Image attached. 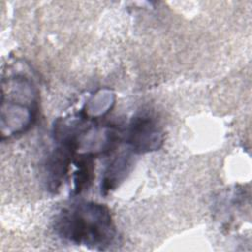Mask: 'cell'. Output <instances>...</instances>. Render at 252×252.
I'll list each match as a JSON object with an SVG mask.
<instances>
[{
	"instance_id": "cell-2",
	"label": "cell",
	"mask_w": 252,
	"mask_h": 252,
	"mask_svg": "<svg viewBox=\"0 0 252 252\" xmlns=\"http://www.w3.org/2000/svg\"><path fill=\"white\" fill-rule=\"evenodd\" d=\"M126 142L135 153L149 152L158 149L162 142L161 133L151 116L142 114L134 117L130 122L126 132Z\"/></svg>"
},
{
	"instance_id": "cell-4",
	"label": "cell",
	"mask_w": 252,
	"mask_h": 252,
	"mask_svg": "<svg viewBox=\"0 0 252 252\" xmlns=\"http://www.w3.org/2000/svg\"><path fill=\"white\" fill-rule=\"evenodd\" d=\"M77 170L74 175V183H75V191L76 193H80L87 186L88 183L91 182V177L93 173V162L89 155L85 157L79 158L76 161Z\"/></svg>"
},
{
	"instance_id": "cell-1",
	"label": "cell",
	"mask_w": 252,
	"mask_h": 252,
	"mask_svg": "<svg viewBox=\"0 0 252 252\" xmlns=\"http://www.w3.org/2000/svg\"><path fill=\"white\" fill-rule=\"evenodd\" d=\"M54 227L63 239L95 250L109 247L116 235L108 208L94 202H82L64 209L56 217Z\"/></svg>"
},
{
	"instance_id": "cell-3",
	"label": "cell",
	"mask_w": 252,
	"mask_h": 252,
	"mask_svg": "<svg viewBox=\"0 0 252 252\" xmlns=\"http://www.w3.org/2000/svg\"><path fill=\"white\" fill-rule=\"evenodd\" d=\"M132 165L131 156L123 153L116 157L104 171L101 180V192H109L114 189L127 175Z\"/></svg>"
}]
</instances>
